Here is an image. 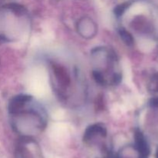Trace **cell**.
Here are the masks:
<instances>
[{
    "mask_svg": "<svg viewBox=\"0 0 158 158\" xmlns=\"http://www.w3.org/2000/svg\"><path fill=\"white\" fill-rule=\"evenodd\" d=\"M52 73L55 80L56 83L58 85L60 91L64 92L70 85V77L69 75L67 69L62 65L58 63H52L51 65Z\"/></svg>",
    "mask_w": 158,
    "mask_h": 158,
    "instance_id": "cell-1",
    "label": "cell"
},
{
    "mask_svg": "<svg viewBox=\"0 0 158 158\" xmlns=\"http://www.w3.org/2000/svg\"><path fill=\"white\" fill-rule=\"evenodd\" d=\"M31 99H32L31 97L27 95H23V94L13 97L9 103V112L12 114H19L23 110L26 103L30 101Z\"/></svg>",
    "mask_w": 158,
    "mask_h": 158,
    "instance_id": "cell-2",
    "label": "cell"
},
{
    "mask_svg": "<svg viewBox=\"0 0 158 158\" xmlns=\"http://www.w3.org/2000/svg\"><path fill=\"white\" fill-rule=\"evenodd\" d=\"M106 136V128L101 124H94L89 127L84 134V140L86 142L91 141L97 137H105Z\"/></svg>",
    "mask_w": 158,
    "mask_h": 158,
    "instance_id": "cell-3",
    "label": "cell"
},
{
    "mask_svg": "<svg viewBox=\"0 0 158 158\" xmlns=\"http://www.w3.org/2000/svg\"><path fill=\"white\" fill-rule=\"evenodd\" d=\"M119 33H120V37H121L122 40H123L125 43H127V45H131L133 43V38L131 36V34L127 32V31L125 30L124 29H120L119 31Z\"/></svg>",
    "mask_w": 158,
    "mask_h": 158,
    "instance_id": "cell-4",
    "label": "cell"
},
{
    "mask_svg": "<svg viewBox=\"0 0 158 158\" xmlns=\"http://www.w3.org/2000/svg\"><path fill=\"white\" fill-rule=\"evenodd\" d=\"M127 8V6L125 3H123V4H121V5H119L118 6H117V8L115 9V11H114L115 15L118 17L120 16V15H123V12L126 11Z\"/></svg>",
    "mask_w": 158,
    "mask_h": 158,
    "instance_id": "cell-5",
    "label": "cell"
}]
</instances>
